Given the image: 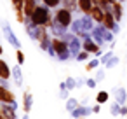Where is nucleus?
Masks as SVG:
<instances>
[{
  "mask_svg": "<svg viewBox=\"0 0 127 119\" xmlns=\"http://www.w3.org/2000/svg\"><path fill=\"white\" fill-rule=\"evenodd\" d=\"M122 2H124V0H122Z\"/></svg>",
  "mask_w": 127,
  "mask_h": 119,
  "instance_id": "obj_43",
  "label": "nucleus"
},
{
  "mask_svg": "<svg viewBox=\"0 0 127 119\" xmlns=\"http://www.w3.org/2000/svg\"><path fill=\"white\" fill-rule=\"evenodd\" d=\"M113 98H115V102H118L120 105H124L125 100H127V91L124 88H115L113 89Z\"/></svg>",
  "mask_w": 127,
  "mask_h": 119,
  "instance_id": "obj_13",
  "label": "nucleus"
},
{
  "mask_svg": "<svg viewBox=\"0 0 127 119\" xmlns=\"http://www.w3.org/2000/svg\"><path fill=\"white\" fill-rule=\"evenodd\" d=\"M96 82H97L96 79H87V81H85V84H87L89 88H96Z\"/></svg>",
  "mask_w": 127,
  "mask_h": 119,
  "instance_id": "obj_34",
  "label": "nucleus"
},
{
  "mask_svg": "<svg viewBox=\"0 0 127 119\" xmlns=\"http://www.w3.org/2000/svg\"><path fill=\"white\" fill-rule=\"evenodd\" d=\"M32 107H33V95L30 91H25L23 93V109H25V112L28 114L32 110Z\"/></svg>",
  "mask_w": 127,
  "mask_h": 119,
  "instance_id": "obj_14",
  "label": "nucleus"
},
{
  "mask_svg": "<svg viewBox=\"0 0 127 119\" xmlns=\"http://www.w3.org/2000/svg\"><path fill=\"white\" fill-rule=\"evenodd\" d=\"M52 58H56L58 61H66L71 58V53H70V47H68V42L61 37H52V42H51V47L47 51Z\"/></svg>",
  "mask_w": 127,
  "mask_h": 119,
  "instance_id": "obj_1",
  "label": "nucleus"
},
{
  "mask_svg": "<svg viewBox=\"0 0 127 119\" xmlns=\"http://www.w3.org/2000/svg\"><path fill=\"white\" fill-rule=\"evenodd\" d=\"M77 107H78V102H77L75 98H68V100H66V110H68V112H73Z\"/></svg>",
  "mask_w": 127,
  "mask_h": 119,
  "instance_id": "obj_21",
  "label": "nucleus"
},
{
  "mask_svg": "<svg viewBox=\"0 0 127 119\" xmlns=\"http://www.w3.org/2000/svg\"><path fill=\"white\" fill-rule=\"evenodd\" d=\"M113 12H115V18H117V19L122 18V11H120V5H118V4H113Z\"/></svg>",
  "mask_w": 127,
  "mask_h": 119,
  "instance_id": "obj_31",
  "label": "nucleus"
},
{
  "mask_svg": "<svg viewBox=\"0 0 127 119\" xmlns=\"http://www.w3.org/2000/svg\"><path fill=\"white\" fill-rule=\"evenodd\" d=\"M89 14H91V16H92V19H96V21H103V18H104V12H103L97 5H96V7H92Z\"/></svg>",
  "mask_w": 127,
  "mask_h": 119,
  "instance_id": "obj_18",
  "label": "nucleus"
},
{
  "mask_svg": "<svg viewBox=\"0 0 127 119\" xmlns=\"http://www.w3.org/2000/svg\"><path fill=\"white\" fill-rule=\"evenodd\" d=\"M84 84H85L84 79H77V88H80V86H84Z\"/></svg>",
  "mask_w": 127,
  "mask_h": 119,
  "instance_id": "obj_37",
  "label": "nucleus"
},
{
  "mask_svg": "<svg viewBox=\"0 0 127 119\" xmlns=\"http://www.w3.org/2000/svg\"><path fill=\"white\" fill-rule=\"evenodd\" d=\"M115 65H118V58H117V56H111V58L108 60V63H106V68H111V67H115Z\"/></svg>",
  "mask_w": 127,
  "mask_h": 119,
  "instance_id": "obj_30",
  "label": "nucleus"
},
{
  "mask_svg": "<svg viewBox=\"0 0 127 119\" xmlns=\"http://www.w3.org/2000/svg\"><path fill=\"white\" fill-rule=\"evenodd\" d=\"M0 75H2V81H7V79L12 75V72H11L9 65H7L4 60H0Z\"/></svg>",
  "mask_w": 127,
  "mask_h": 119,
  "instance_id": "obj_16",
  "label": "nucleus"
},
{
  "mask_svg": "<svg viewBox=\"0 0 127 119\" xmlns=\"http://www.w3.org/2000/svg\"><path fill=\"white\" fill-rule=\"evenodd\" d=\"M0 114L7 119H16V107L12 103H2V109H0Z\"/></svg>",
  "mask_w": 127,
  "mask_h": 119,
  "instance_id": "obj_9",
  "label": "nucleus"
},
{
  "mask_svg": "<svg viewBox=\"0 0 127 119\" xmlns=\"http://www.w3.org/2000/svg\"><path fill=\"white\" fill-rule=\"evenodd\" d=\"M97 65H99V60H91V61L87 63V68H85V70H89V72H91V70L97 68Z\"/></svg>",
  "mask_w": 127,
  "mask_h": 119,
  "instance_id": "obj_28",
  "label": "nucleus"
},
{
  "mask_svg": "<svg viewBox=\"0 0 127 119\" xmlns=\"http://www.w3.org/2000/svg\"><path fill=\"white\" fill-rule=\"evenodd\" d=\"M120 109H122V105H120L118 102L111 103V105H110V112H111V116H118V114H120Z\"/></svg>",
  "mask_w": 127,
  "mask_h": 119,
  "instance_id": "obj_23",
  "label": "nucleus"
},
{
  "mask_svg": "<svg viewBox=\"0 0 127 119\" xmlns=\"http://www.w3.org/2000/svg\"><path fill=\"white\" fill-rule=\"evenodd\" d=\"M11 72H12L14 84H16L18 88H21V86H23V72H21V65H19V63H18V65H14V67L11 68Z\"/></svg>",
  "mask_w": 127,
  "mask_h": 119,
  "instance_id": "obj_11",
  "label": "nucleus"
},
{
  "mask_svg": "<svg viewBox=\"0 0 127 119\" xmlns=\"http://www.w3.org/2000/svg\"><path fill=\"white\" fill-rule=\"evenodd\" d=\"M99 110H101V103H97V105H94V107H92V112H96V114H97Z\"/></svg>",
  "mask_w": 127,
  "mask_h": 119,
  "instance_id": "obj_35",
  "label": "nucleus"
},
{
  "mask_svg": "<svg viewBox=\"0 0 127 119\" xmlns=\"http://www.w3.org/2000/svg\"><path fill=\"white\" fill-rule=\"evenodd\" d=\"M80 23H82V30L84 32H92L94 30V19L91 14H85L80 18Z\"/></svg>",
  "mask_w": 127,
  "mask_h": 119,
  "instance_id": "obj_12",
  "label": "nucleus"
},
{
  "mask_svg": "<svg viewBox=\"0 0 127 119\" xmlns=\"http://www.w3.org/2000/svg\"><path fill=\"white\" fill-rule=\"evenodd\" d=\"M82 47L85 49V51H89V53H94V54H99L101 53V46H97L96 42H94V39H91V37H87V39H84V42H82Z\"/></svg>",
  "mask_w": 127,
  "mask_h": 119,
  "instance_id": "obj_8",
  "label": "nucleus"
},
{
  "mask_svg": "<svg viewBox=\"0 0 127 119\" xmlns=\"http://www.w3.org/2000/svg\"><path fill=\"white\" fill-rule=\"evenodd\" d=\"M32 18V21L35 23V25H38V26H49V23H51V12H49V7L47 5H38L37 9H35V12L30 16Z\"/></svg>",
  "mask_w": 127,
  "mask_h": 119,
  "instance_id": "obj_2",
  "label": "nucleus"
},
{
  "mask_svg": "<svg viewBox=\"0 0 127 119\" xmlns=\"http://www.w3.org/2000/svg\"><path fill=\"white\" fill-rule=\"evenodd\" d=\"M70 114H71L73 119H82V117H87L89 114H92V109H89V107H85V105H82V107L78 105V107H77L73 112H70Z\"/></svg>",
  "mask_w": 127,
  "mask_h": 119,
  "instance_id": "obj_10",
  "label": "nucleus"
},
{
  "mask_svg": "<svg viewBox=\"0 0 127 119\" xmlns=\"http://www.w3.org/2000/svg\"><path fill=\"white\" fill-rule=\"evenodd\" d=\"M21 119H30V116H28V114H26V112H25V116H23V117H21Z\"/></svg>",
  "mask_w": 127,
  "mask_h": 119,
  "instance_id": "obj_38",
  "label": "nucleus"
},
{
  "mask_svg": "<svg viewBox=\"0 0 127 119\" xmlns=\"http://www.w3.org/2000/svg\"><path fill=\"white\" fill-rule=\"evenodd\" d=\"M16 60H18V63H19V65H23V63H25V53H23L21 49H18V53H16Z\"/></svg>",
  "mask_w": 127,
  "mask_h": 119,
  "instance_id": "obj_29",
  "label": "nucleus"
},
{
  "mask_svg": "<svg viewBox=\"0 0 127 119\" xmlns=\"http://www.w3.org/2000/svg\"><path fill=\"white\" fill-rule=\"evenodd\" d=\"M2 32H4V35H5V39H7V42H9L11 46H14L16 49H19V47H21L19 39L14 35V32H12V28L9 26V23H7V21H2Z\"/></svg>",
  "mask_w": 127,
  "mask_h": 119,
  "instance_id": "obj_5",
  "label": "nucleus"
},
{
  "mask_svg": "<svg viewBox=\"0 0 127 119\" xmlns=\"http://www.w3.org/2000/svg\"><path fill=\"white\" fill-rule=\"evenodd\" d=\"M104 79V70H97V74H96V81H103Z\"/></svg>",
  "mask_w": 127,
  "mask_h": 119,
  "instance_id": "obj_33",
  "label": "nucleus"
},
{
  "mask_svg": "<svg viewBox=\"0 0 127 119\" xmlns=\"http://www.w3.org/2000/svg\"><path fill=\"white\" fill-rule=\"evenodd\" d=\"M2 53H4V49H2V46H0V56H2Z\"/></svg>",
  "mask_w": 127,
  "mask_h": 119,
  "instance_id": "obj_39",
  "label": "nucleus"
},
{
  "mask_svg": "<svg viewBox=\"0 0 127 119\" xmlns=\"http://www.w3.org/2000/svg\"><path fill=\"white\" fill-rule=\"evenodd\" d=\"M11 4L14 5L16 11H23V5H25V0H11Z\"/></svg>",
  "mask_w": 127,
  "mask_h": 119,
  "instance_id": "obj_26",
  "label": "nucleus"
},
{
  "mask_svg": "<svg viewBox=\"0 0 127 119\" xmlns=\"http://www.w3.org/2000/svg\"><path fill=\"white\" fill-rule=\"evenodd\" d=\"M42 2H44L47 7H52V9H54V7H58V5L61 4V0H42Z\"/></svg>",
  "mask_w": 127,
  "mask_h": 119,
  "instance_id": "obj_27",
  "label": "nucleus"
},
{
  "mask_svg": "<svg viewBox=\"0 0 127 119\" xmlns=\"http://www.w3.org/2000/svg\"><path fill=\"white\" fill-rule=\"evenodd\" d=\"M0 102H2V103H12V102H16L14 93L9 91V88L5 84H0Z\"/></svg>",
  "mask_w": 127,
  "mask_h": 119,
  "instance_id": "obj_7",
  "label": "nucleus"
},
{
  "mask_svg": "<svg viewBox=\"0 0 127 119\" xmlns=\"http://www.w3.org/2000/svg\"><path fill=\"white\" fill-rule=\"evenodd\" d=\"M0 119H7V117H4V116H2V114H0Z\"/></svg>",
  "mask_w": 127,
  "mask_h": 119,
  "instance_id": "obj_40",
  "label": "nucleus"
},
{
  "mask_svg": "<svg viewBox=\"0 0 127 119\" xmlns=\"http://www.w3.org/2000/svg\"><path fill=\"white\" fill-rule=\"evenodd\" d=\"M61 4H63L64 9H68V11L73 12V11L78 7V0H61Z\"/></svg>",
  "mask_w": 127,
  "mask_h": 119,
  "instance_id": "obj_19",
  "label": "nucleus"
},
{
  "mask_svg": "<svg viewBox=\"0 0 127 119\" xmlns=\"http://www.w3.org/2000/svg\"><path fill=\"white\" fill-rule=\"evenodd\" d=\"M37 7H38L37 0H25V5H23V12H25V16H32V14L35 12Z\"/></svg>",
  "mask_w": 127,
  "mask_h": 119,
  "instance_id": "obj_15",
  "label": "nucleus"
},
{
  "mask_svg": "<svg viewBox=\"0 0 127 119\" xmlns=\"http://www.w3.org/2000/svg\"><path fill=\"white\" fill-rule=\"evenodd\" d=\"M0 109H2V105H0Z\"/></svg>",
  "mask_w": 127,
  "mask_h": 119,
  "instance_id": "obj_42",
  "label": "nucleus"
},
{
  "mask_svg": "<svg viewBox=\"0 0 127 119\" xmlns=\"http://www.w3.org/2000/svg\"><path fill=\"white\" fill-rule=\"evenodd\" d=\"M89 54H91V53L84 49V51H80V53L75 56V60H77V61H87V60H89Z\"/></svg>",
  "mask_w": 127,
  "mask_h": 119,
  "instance_id": "obj_22",
  "label": "nucleus"
},
{
  "mask_svg": "<svg viewBox=\"0 0 127 119\" xmlns=\"http://www.w3.org/2000/svg\"><path fill=\"white\" fill-rule=\"evenodd\" d=\"M108 96H110V95H108L106 91H99L97 96H96V100H97V103H104V102L108 100Z\"/></svg>",
  "mask_w": 127,
  "mask_h": 119,
  "instance_id": "obj_25",
  "label": "nucleus"
},
{
  "mask_svg": "<svg viewBox=\"0 0 127 119\" xmlns=\"http://www.w3.org/2000/svg\"><path fill=\"white\" fill-rule=\"evenodd\" d=\"M111 56H113V53H106V54L101 58V63H104V65H106V63H108V60H110Z\"/></svg>",
  "mask_w": 127,
  "mask_h": 119,
  "instance_id": "obj_32",
  "label": "nucleus"
},
{
  "mask_svg": "<svg viewBox=\"0 0 127 119\" xmlns=\"http://www.w3.org/2000/svg\"><path fill=\"white\" fill-rule=\"evenodd\" d=\"M113 32L110 30V28H106V26H96L92 32H91V37L94 39V42L97 44V46H103L104 42H111L113 40Z\"/></svg>",
  "mask_w": 127,
  "mask_h": 119,
  "instance_id": "obj_3",
  "label": "nucleus"
},
{
  "mask_svg": "<svg viewBox=\"0 0 127 119\" xmlns=\"http://www.w3.org/2000/svg\"><path fill=\"white\" fill-rule=\"evenodd\" d=\"M0 79H2V75H0Z\"/></svg>",
  "mask_w": 127,
  "mask_h": 119,
  "instance_id": "obj_41",
  "label": "nucleus"
},
{
  "mask_svg": "<svg viewBox=\"0 0 127 119\" xmlns=\"http://www.w3.org/2000/svg\"><path fill=\"white\" fill-rule=\"evenodd\" d=\"M70 26H71V32H73L75 35H78V37H80V35L84 33V30H82V23H80V19H75V21H73V23H71Z\"/></svg>",
  "mask_w": 127,
  "mask_h": 119,
  "instance_id": "obj_20",
  "label": "nucleus"
},
{
  "mask_svg": "<svg viewBox=\"0 0 127 119\" xmlns=\"http://www.w3.org/2000/svg\"><path fill=\"white\" fill-rule=\"evenodd\" d=\"M64 84H66V88L71 91V89H75V88H77V79H73V77H68V79L64 81Z\"/></svg>",
  "mask_w": 127,
  "mask_h": 119,
  "instance_id": "obj_24",
  "label": "nucleus"
},
{
  "mask_svg": "<svg viewBox=\"0 0 127 119\" xmlns=\"http://www.w3.org/2000/svg\"><path fill=\"white\" fill-rule=\"evenodd\" d=\"M92 7H94V5H92V0H78V9H80L82 12L89 14Z\"/></svg>",
  "mask_w": 127,
  "mask_h": 119,
  "instance_id": "obj_17",
  "label": "nucleus"
},
{
  "mask_svg": "<svg viewBox=\"0 0 127 119\" xmlns=\"http://www.w3.org/2000/svg\"><path fill=\"white\" fill-rule=\"evenodd\" d=\"M120 116H127V107H125V105H122V109H120Z\"/></svg>",
  "mask_w": 127,
  "mask_h": 119,
  "instance_id": "obj_36",
  "label": "nucleus"
},
{
  "mask_svg": "<svg viewBox=\"0 0 127 119\" xmlns=\"http://www.w3.org/2000/svg\"><path fill=\"white\" fill-rule=\"evenodd\" d=\"M63 39L68 42V47H70V53H71V56H77V54L80 53V47H82L80 37H78V35H75L73 32H66Z\"/></svg>",
  "mask_w": 127,
  "mask_h": 119,
  "instance_id": "obj_4",
  "label": "nucleus"
},
{
  "mask_svg": "<svg viewBox=\"0 0 127 119\" xmlns=\"http://www.w3.org/2000/svg\"><path fill=\"white\" fill-rule=\"evenodd\" d=\"M54 18H56L61 25H64L66 28L73 23V19H71V11H68V9H64V7H63V9H59V11L56 12V16H54Z\"/></svg>",
  "mask_w": 127,
  "mask_h": 119,
  "instance_id": "obj_6",
  "label": "nucleus"
}]
</instances>
